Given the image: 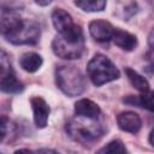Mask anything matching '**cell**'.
<instances>
[{
	"label": "cell",
	"mask_w": 154,
	"mask_h": 154,
	"mask_svg": "<svg viewBox=\"0 0 154 154\" xmlns=\"http://www.w3.org/2000/svg\"><path fill=\"white\" fill-rule=\"evenodd\" d=\"M0 35L13 45H35L40 40V25L22 17L17 12H5L0 16Z\"/></svg>",
	"instance_id": "obj_1"
},
{
	"label": "cell",
	"mask_w": 154,
	"mask_h": 154,
	"mask_svg": "<svg viewBox=\"0 0 154 154\" xmlns=\"http://www.w3.org/2000/svg\"><path fill=\"white\" fill-rule=\"evenodd\" d=\"M35 2L37 5H40V6H47V5H49L52 2V0H35Z\"/></svg>",
	"instance_id": "obj_17"
},
{
	"label": "cell",
	"mask_w": 154,
	"mask_h": 154,
	"mask_svg": "<svg viewBox=\"0 0 154 154\" xmlns=\"http://www.w3.org/2000/svg\"><path fill=\"white\" fill-rule=\"evenodd\" d=\"M112 40H113V42L118 47H120L122 49L128 51V52L135 49V47L137 46V38H136V36L132 35V34H130V32H128V31L120 30V29H114Z\"/></svg>",
	"instance_id": "obj_10"
},
{
	"label": "cell",
	"mask_w": 154,
	"mask_h": 154,
	"mask_svg": "<svg viewBox=\"0 0 154 154\" xmlns=\"http://www.w3.org/2000/svg\"><path fill=\"white\" fill-rule=\"evenodd\" d=\"M37 153H41V152H46V153H55V150H52V149H38L36 150Z\"/></svg>",
	"instance_id": "obj_18"
},
{
	"label": "cell",
	"mask_w": 154,
	"mask_h": 154,
	"mask_svg": "<svg viewBox=\"0 0 154 154\" xmlns=\"http://www.w3.org/2000/svg\"><path fill=\"white\" fill-rule=\"evenodd\" d=\"M30 105L34 112V122L35 125L40 129L45 128L48 123V116H49V106L47 102L40 97V96H34L30 99Z\"/></svg>",
	"instance_id": "obj_7"
},
{
	"label": "cell",
	"mask_w": 154,
	"mask_h": 154,
	"mask_svg": "<svg viewBox=\"0 0 154 154\" xmlns=\"http://www.w3.org/2000/svg\"><path fill=\"white\" fill-rule=\"evenodd\" d=\"M89 32L97 42H108L112 40L114 28L109 22L103 19H95L89 24Z\"/></svg>",
	"instance_id": "obj_6"
},
{
	"label": "cell",
	"mask_w": 154,
	"mask_h": 154,
	"mask_svg": "<svg viewBox=\"0 0 154 154\" xmlns=\"http://www.w3.org/2000/svg\"><path fill=\"white\" fill-rule=\"evenodd\" d=\"M75 5L85 12H99L106 7V0H73Z\"/></svg>",
	"instance_id": "obj_14"
},
{
	"label": "cell",
	"mask_w": 154,
	"mask_h": 154,
	"mask_svg": "<svg viewBox=\"0 0 154 154\" xmlns=\"http://www.w3.org/2000/svg\"><path fill=\"white\" fill-rule=\"evenodd\" d=\"M55 83L67 96L81 95L85 90V78L82 72L72 65H63L55 70Z\"/></svg>",
	"instance_id": "obj_3"
},
{
	"label": "cell",
	"mask_w": 154,
	"mask_h": 154,
	"mask_svg": "<svg viewBox=\"0 0 154 154\" xmlns=\"http://www.w3.org/2000/svg\"><path fill=\"white\" fill-rule=\"evenodd\" d=\"M23 90L24 85L18 81L8 55L0 49V91L18 94Z\"/></svg>",
	"instance_id": "obj_5"
},
{
	"label": "cell",
	"mask_w": 154,
	"mask_h": 154,
	"mask_svg": "<svg viewBox=\"0 0 154 154\" xmlns=\"http://www.w3.org/2000/svg\"><path fill=\"white\" fill-rule=\"evenodd\" d=\"M99 153H126V148L124 146V143L119 140H114L111 141L108 144H106L103 148L97 150Z\"/></svg>",
	"instance_id": "obj_16"
},
{
	"label": "cell",
	"mask_w": 154,
	"mask_h": 154,
	"mask_svg": "<svg viewBox=\"0 0 154 154\" xmlns=\"http://www.w3.org/2000/svg\"><path fill=\"white\" fill-rule=\"evenodd\" d=\"M123 101L128 105L143 107V108L148 109L149 112H153V93H152V90L144 91L140 96L129 95L128 97H124Z\"/></svg>",
	"instance_id": "obj_11"
},
{
	"label": "cell",
	"mask_w": 154,
	"mask_h": 154,
	"mask_svg": "<svg viewBox=\"0 0 154 154\" xmlns=\"http://www.w3.org/2000/svg\"><path fill=\"white\" fill-rule=\"evenodd\" d=\"M75 113L76 116H83L96 119L101 116V109L94 101L89 99H81L75 103Z\"/></svg>",
	"instance_id": "obj_9"
},
{
	"label": "cell",
	"mask_w": 154,
	"mask_h": 154,
	"mask_svg": "<svg viewBox=\"0 0 154 154\" xmlns=\"http://www.w3.org/2000/svg\"><path fill=\"white\" fill-rule=\"evenodd\" d=\"M19 64L22 66L23 70H25L26 72H35L37 71L41 65H42V58L40 54L34 53V52H29L22 55Z\"/></svg>",
	"instance_id": "obj_12"
},
{
	"label": "cell",
	"mask_w": 154,
	"mask_h": 154,
	"mask_svg": "<svg viewBox=\"0 0 154 154\" xmlns=\"http://www.w3.org/2000/svg\"><path fill=\"white\" fill-rule=\"evenodd\" d=\"M13 129L14 126L12 122L5 116H0V143L4 142L13 132Z\"/></svg>",
	"instance_id": "obj_15"
},
{
	"label": "cell",
	"mask_w": 154,
	"mask_h": 154,
	"mask_svg": "<svg viewBox=\"0 0 154 154\" xmlns=\"http://www.w3.org/2000/svg\"><path fill=\"white\" fill-rule=\"evenodd\" d=\"M125 73H126L128 78H129L130 83H131L138 91L144 93V91L150 90V85H149L148 81H147L143 76H141L140 73H137L135 70H132V69H130V67H126V69H125Z\"/></svg>",
	"instance_id": "obj_13"
},
{
	"label": "cell",
	"mask_w": 154,
	"mask_h": 154,
	"mask_svg": "<svg viewBox=\"0 0 154 154\" xmlns=\"http://www.w3.org/2000/svg\"><path fill=\"white\" fill-rule=\"evenodd\" d=\"M65 129L72 140L82 144L95 142L105 134V128L100 122H97V118L94 119L83 116H76L69 120Z\"/></svg>",
	"instance_id": "obj_2"
},
{
	"label": "cell",
	"mask_w": 154,
	"mask_h": 154,
	"mask_svg": "<svg viewBox=\"0 0 154 154\" xmlns=\"http://www.w3.org/2000/svg\"><path fill=\"white\" fill-rule=\"evenodd\" d=\"M152 137H153V131L149 134V143H150V146H153V140H152Z\"/></svg>",
	"instance_id": "obj_19"
},
{
	"label": "cell",
	"mask_w": 154,
	"mask_h": 154,
	"mask_svg": "<svg viewBox=\"0 0 154 154\" xmlns=\"http://www.w3.org/2000/svg\"><path fill=\"white\" fill-rule=\"evenodd\" d=\"M87 72L94 85L101 87L105 83L118 79L120 73L116 65L103 54H95L88 63Z\"/></svg>",
	"instance_id": "obj_4"
},
{
	"label": "cell",
	"mask_w": 154,
	"mask_h": 154,
	"mask_svg": "<svg viewBox=\"0 0 154 154\" xmlns=\"http://www.w3.org/2000/svg\"><path fill=\"white\" fill-rule=\"evenodd\" d=\"M117 124L120 130L130 134H136L141 129L142 120L137 113L131 111H125V112H120L117 116Z\"/></svg>",
	"instance_id": "obj_8"
}]
</instances>
